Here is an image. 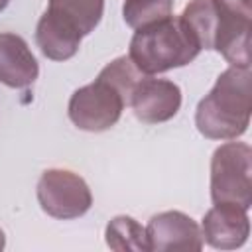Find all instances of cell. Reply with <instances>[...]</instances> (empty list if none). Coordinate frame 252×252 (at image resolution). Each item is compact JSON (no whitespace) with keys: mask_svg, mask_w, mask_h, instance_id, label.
<instances>
[{"mask_svg":"<svg viewBox=\"0 0 252 252\" xmlns=\"http://www.w3.org/2000/svg\"><path fill=\"white\" fill-rule=\"evenodd\" d=\"M201 51V45L187 30L183 20L179 16H169L136 30L130 39L128 57L140 69V73L158 75L191 63Z\"/></svg>","mask_w":252,"mask_h":252,"instance_id":"3","label":"cell"},{"mask_svg":"<svg viewBox=\"0 0 252 252\" xmlns=\"http://www.w3.org/2000/svg\"><path fill=\"white\" fill-rule=\"evenodd\" d=\"M81 39L83 35L77 30L69 28L67 24H63L61 20H57L47 12H43V16L37 22L35 41L47 59H53V61L71 59L79 51Z\"/></svg>","mask_w":252,"mask_h":252,"instance_id":"11","label":"cell"},{"mask_svg":"<svg viewBox=\"0 0 252 252\" xmlns=\"http://www.w3.org/2000/svg\"><path fill=\"white\" fill-rule=\"evenodd\" d=\"M6 246V236H4V232H2V228H0V250Z\"/></svg>","mask_w":252,"mask_h":252,"instance_id":"16","label":"cell"},{"mask_svg":"<svg viewBox=\"0 0 252 252\" xmlns=\"http://www.w3.org/2000/svg\"><path fill=\"white\" fill-rule=\"evenodd\" d=\"M173 12V0H124L122 16L132 30L146 28L159 20L169 18Z\"/></svg>","mask_w":252,"mask_h":252,"instance_id":"15","label":"cell"},{"mask_svg":"<svg viewBox=\"0 0 252 252\" xmlns=\"http://www.w3.org/2000/svg\"><path fill=\"white\" fill-rule=\"evenodd\" d=\"M201 234L203 242L217 250L240 248L250 236L248 211L238 205H213L203 217Z\"/></svg>","mask_w":252,"mask_h":252,"instance_id":"9","label":"cell"},{"mask_svg":"<svg viewBox=\"0 0 252 252\" xmlns=\"http://www.w3.org/2000/svg\"><path fill=\"white\" fill-rule=\"evenodd\" d=\"M108 248L116 252H148V238L146 228L132 217L120 215L114 217L104 230Z\"/></svg>","mask_w":252,"mask_h":252,"instance_id":"13","label":"cell"},{"mask_svg":"<svg viewBox=\"0 0 252 252\" xmlns=\"http://www.w3.org/2000/svg\"><path fill=\"white\" fill-rule=\"evenodd\" d=\"M45 12L85 37L98 26L104 12V0H49Z\"/></svg>","mask_w":252,"mask_h":252,"instance_id":"12","label":"cell"},{"mask_svg":"<svg viewBox=\"0 0 252 252\" xmlns=\"http://www.w3.org/2000/svg\"><path fill=\"white\" fill-rule=\"evenodd\" d=\"M211 199L215 205H252V150L244 142H226L211 158Z\"/></svg>","mask_w":252,"mask_h":252,"instance_id":"4","label":"cell"},{"mask_svg":"<svg viewBox=\"0 0 252 252\" xmlns=\"http://www.w3.org/2000/svg\"><path fill=\"white\" fill-rule=\"evenodd\" d=\"M8 4H10V0H0V12H2V10H4Z\"/></svg>","mask_w":252,"mask_h":252,"instance_id":"17","label":"cell"},{"mask_svg":"<svg viewBox=\"0 0 252 252\" xmlns=\"http://www.w3.org/2000/svg\"><path fill=\"white\" fill-rule=\"evenodd\" d=\"M217 12L215 45L232 67H250L252 0H211Z\"/></svg>","mask_w":252,"mask_h":252,"instance_id":"6","label":"cell"},{"mask_svg":"<svg viewBox=\"0 0 252 252\" xmlns=\"http://www.w3.org/2000/svg\"><path fill=\"white\" fill-rule=\"evenodd\" d=\"M252 75L250 67H228L222 71L195 110L197 130L211 140H234L250 124Z\"/></svg>","mask_w":252,"mask_h":252,"instance_id":"2","label":"cell"},{"mask_svg":"<svg viewBox=\"0 0 252 252\" xmlns=\"http://www.w3.org/2000/svg\"><path fill=\"white\" fill-rule=\"evenodd\" d=\"M39 65L26 39L12 32L0 33V83L12 89L33 85Z\"/></svg>","mask_w":252,"mask_h":252,"instance_id":"10","label":"cell"},{"mask_svg":"<svg viewBox=\"0 0 252 252\" xmlns=\"http://www.w3.org/2000/svg\"><path fill=\"white\" fill-rule=\"evenodd\" d=\"M144 77L128 55L110 61L98 77L77 89L69 98V118L79 130L104 132L112 128L130 104L136 83Z\"/></svg>","mask_w":252,"mask_h":252,"instance_id":"1","label":"cell"},{"mask_svg":"<svg viewBox=\"0 0 252 252\" xmlns=\"http://www.w3.org/2000/svg\"><path fill=\"white\" fill-rule=\"evenodd\" d=\"M146 238L152 252H199L203 248L201 226L181 211L154 215L146 226Z\"/></svg>","mask_w":252,"mask_h":252,"instance_id":"7","label":"cell"},{"mask_svg":"<svg viewBox=\"0 0 252 252\" xmlns=\"http://www.w3.org/2000/svg\"><path fill=\"white\" fill-rule=\"evenodd\" d=\"M37 201L49 217L71 220L91 209L93 195L81 175L69 169H45L37 181Z\"/></svg>","mask_w":252,"mask_h":252,"instance_id":"5","label":"cell"},{"mask_svg":"<svg viewBox=\"0 0 252 252\" xmlns=\"http://www.w3.org/2000/svg\"><path fill=\"white\" fill-rule=\"evenodd\" d=\"M128 106L144 124L167 122L181 106V89L169 79L142 77L132 91Z\"/></svg>","mask_w":252,"mask_h":252,"instance_id":"8","label":"cell"},{"mask_svg":"<svg viewBox=\"0 0 252 252\" xmlns=\"http://www.w3.org/2000/svg\"><path fill=\"white\" fill-rule=\"evenodd\" d=\"M179 18L193 33L201 49H213L217 32V12L211 0H191Z\"/></svg>","mask_w":252,"mask_h":252,"instance_id":"14","label":"cell"}]
</instances>
